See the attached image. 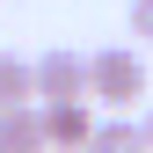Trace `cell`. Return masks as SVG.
<instances>
[{"instance_id":"obj_1","label":"cell","mask_w":153,"mask_h":153,"mask_svg":"<svg viewBox=\"0 0 153 153\" xmlns=\"http://www.w3.org/2000/svg\"><path fill=\"white\" fill-rule=\"evenodd\" d=\"M146 95V59L131 44H109L88 59V102H109V109H131Z\"/></svg>"},{"instance_id":"obj_2","label":"cell","mask_w":153,"mask_h":153,"mask_svg":"<svg viewBox=\"0 0 153 153\" xmlns=\"http://www.w3.org/2000/svg\"><path fill=\"white\" fill-rule=\"evenodd\" d=\"M36 95H44V102H88V59L80 51H44V59H36Z\"/></svg>"},{"instance_id":"obj_3","label":"cell","mask_w":153,"mask_h":153,"mask_svg":"<svg viewBox=\"0 0 153 153\" xmlns=\"http://www.w3.org/2000/svg\"><path fill=\"white\" fill-rule=\"evenodd\" d=\"M44 131H51L59 153H88L95 131H102V117H95L88 102H44Z\"/></svg>"},{"instance_id":"obj_4","label":"cell","mask_w":153,"mask_h":153,"mask_svg":"<svg viewBox=\"0 0 153 153\" xmlns=\"http://www.w3.org/2000/svg\"><path fill=\"white\" fill-rule=\"evenodd\" d=\"M0 153H51V131H44V109H15V117H0Z\"/></svg>"},{"instance_id":"obj_5","label":"cell","mask_w":153,"mask_h":153,"mask_svg":"<svg viewBox=\"0 0 153 153\" xmlns=\"http://www.w3.org/2000/svg\"><path fill=\"white\" fill-rule=\"evenodd\" d=\"M29 95H36V59H15V51H0V117L29 109Z\"/></svg>"},{"instance_id":"obj_6","label":"cell","mask_w":153,"mask_h":153,"mask_svg":"<svg viewBox=\"0 0 153 153\" xmlns=\"http://www.w3.org/2000/svg\"><path fill=\"white\" fill-rule=\"evenodd\" d=\"M88 153H153V146H146V124H131V117H102V131H95Z\"/></svg>"},{"instance_id":"obj_7","label":"cell","mask_w":153,"mask_h":153,"mask_svg":"<svg viewBox=\"0 0 153 153\" xmlns=\"http://www.w3.org/2000/svg\"><path fill=\"white\" fill-rule=\"evenodd\" d=\"M124 22H131V36H139V44H153V0H131Z\"/></svg>"},{"instance_id":"obj_8","label":"cell","mask_w":153,"mask_h":153,"mask_svg":"<svg viewBox=\"0 0 153 153\" xmlns=\"http://www.w3.org/2000/svg\"><path fill=\"white\" fill-rule=\"evenodd\" d=\"M139 124H146V146H153V109H146V117H139Z\"/></svg>"}]
</instances>
